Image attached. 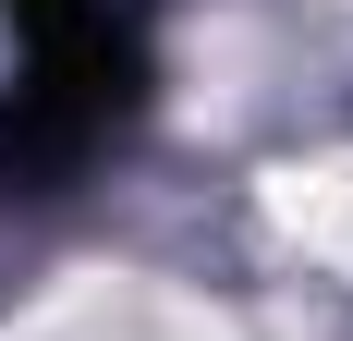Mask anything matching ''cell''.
Returning a JSON list of instances; mask_svg holds the SVG:
<instances>
[{
    "mask_svg": "<svg viewBox=\"0 0 353 341\" xmlns=\"http://www.w3.org/2000/svg\"><path fill=\"white\" fill-rule=\"evenodd\" d=\"M12 25H25V86L0 110V170H85L110 135H134L146 110V12L134 0H12Z\"/></svg>",
    "mask_w": 353,
    "mask_h": 341,
    "instance_id": "obj_1",
    "label": "cell"
}]
</instances>
